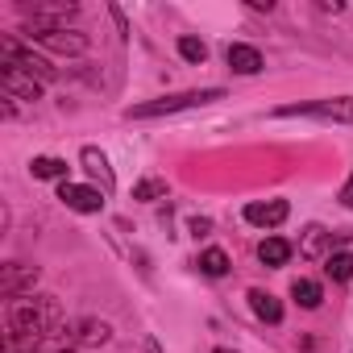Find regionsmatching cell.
Listing matches in <instances>:
<instances>
[{
    "instance_id": "obj_1",
    "label": "cell",
    "mask_w": 353,
    "mask_h": 353,
    "mask_svg": "<svg viewBox=\"0 0 353 353\" xmlns=\"http://www.w3.org/2000/svg\"><path fill=\"white\" fill-rule=\"evenodd\" d=\"M63 307L54 295H30V299H13L5 303V353H34L42 336L63 332Z\"/></svg>"
},
{
    "instance_id": "obj_2",
    "label": "cell",
    "mask_w": 353,
    "mask_h": 353,
    "mask_svg": "<svg viewBox=\"0 0 353 353\" xmlns=\"http://www.w3.org/2000/svg\"><path fill=\"white\" fill-rule=\"evenodd\" d=\"M212 100H225L221 88H200V92H174V96H158V100H145V104H133L125 108L129 121H154V117H170V112H183V108H204Z\"/></svg>"
},
{
    "instance_id": "obj_3",
    "label": "cell",
    "mask_w": 353,
    "mask_h": 353,
    "mask_svg": "<svg viewBox=\"0 0 353 353\" xmlns=\"http://www.w3.org/2000/svg\"><path fill=\"white\" fill-rule=\"evenodd\" d=\"M279 121L291 117H312V121H332V125H349L353 121V96H332V100H299V104H283L274 108Z\"/></svg>"
},
{
    "instance_id": "obj_4",
    "label": "cell",
    "mask_w": 353,
    "mask_h": 353,
    "mask_svg": "<svg viewBox=\"0 0 353 353\" xmlns=\"http://www.w3.org/2000/svg\"><path fill=\"white\" fill-rule=\"evenodd\" d=\"M0 54H5V63H13V67L30 71L38 83H54V79H59V71L50 67V59L34 54L30 46H21V42H13V38H0Z\"/></svg>"
},
{
    "instance_id": "obj_5",
    "label": "cell",
    "mask_w": 353,
    "mask_h": 353,
    "mask_svg": "<svg viewBox=\"0 0 353 353\" xmlns=\"http://www.w3.org/2000/svg\"><path fill=\"white\" fill-rule=\"evenodd\" d=\"M26 34H30V42L46 46L54 54H88V46H92V38L79 30H26Z\"/></svg>"
},
{
    "instance_id": "obj_6",
    "label": "cell",
    "mask_w": 353,
    "mask_h": 353,
    "mask_svg": "<svg viewBox=\"0 0 353 353\" xmlns=\"http://www.w3.org/2000/svg\"><path fill=\"white\" fill-rule=\"evenodd\" d=\"M34 283H38V266H26V262H5L0 266V299L5 303L21 299L26 291L34 295Z\"/></svg>"
},
{
    "instance_id": "obj_7",
    "label": "cell",
    "mask_w": 353,
    "mask_h": 353,
    "mask_svg": "<svg viewBox=\"0 0 353 353\" xmlns=\"http://www.w3.org/2000/svg\"><path fill=\"white\" fill-rule=\"evenodd\" d=\"M59 200H63V208L92 216V212H100V208H104V200H108V196H104L100 188H83V183H59Z\"/></svg>"
},
{
    "instance_id": "obj_8",
    "label": "cell",
    "mask_w": 353,
    "mask_h": 353,
    "mask_svg": "<svg viewBox=\"0 0 353 353\" xmlns=\"http://www.w3.org/2000/svg\"><path fill=\"white\" fill-rule=\"evenodd\" d=\"M0 88H5L13 100H42V83L30 71L13 67V63H0Z\"/></svg>"
},
{
    "instance_id": "obj_9",
    "label": "cell",
    "mask_w": 353,
    "mask_h": 353,
    "mask_svg": "<svg viewBox=\"0 0 353 353\" xmlns=\"http://www.w3.org/2000/svg\"><path fill=\"white\" fill-rule=\"evenodd\" d=\"M79 162H83V170L92 174V179L100 183V192H104V196H112V192H117V174H112V166H108V154H104V150L83 145V150H79Z\"/></svg>"
},
{
    "instance_id": "obj_10",
    "label": "cell",
    "mask_w": 353,
    "mask_h": 353,
    "mask_svg": "<svg viewBox=\"0 0 353 353\" xmlns=\"http://www.w3.org/2000/svg\"><path fill=\"white\" fill-rule=\"evenodd\" d=\"M291 216V204L287 200H266V204H245V221L254 229H279L283 221Z\"/></svg>"
},
{
    "instance_id": "obj_11",
    "label": "cell",
    "mask_w": 353,
    "mask_h": 353,
    "mask_svg": "<svg viewBox=\"0 0 353 353\" xmlns=\"http://www.w3.org/2000/svg\"><path fill=\"white\" fill-rule=\"evenodd\" d=\"M225 63H229L233 75H258V71L266 67V63H262V50L250 46V42H233V46L225 50Z\"/></svg>"
},
{
    "instance_id": "obj_12",
    "label": "cell",
    "mask_w": 353,
    "mask_h": 353,
    "mask_svg": "<svg viewBox=\"0 0 353 353\" xmlns=\"http://www.w3.org/2000/svg\"><path fill=\"white\" fill-rule=\"evenodd\" d=\"M299 258L307 262H328L332 258V233L324 225H307L303 229V241H299Z\"/></svg>"
},
{
    "instance_id": "obj_13",
    "label": "cell",
    "mask_w": 353,
    "mask_h": 353,
    "mask_svg": "<svg viewBox=\"0 0 353 353\" xmlns=\"http://www.w3.org/2000/svg\"><path fill=\"white\" fill-rule=\"evenodd\" d=\"M71 332H75L79 349H100V345H108V341H112V324H108V320H96V316L75 320V324H71Z\"/></svg>"
},
{
    "instance_id": "obj_14",
    "label": "cell",
    "mask_w": 353,
    "mask_h": 353,
    "mask_svg": "<svg viewBox=\"0 0 353 353\" xmlns=\"http://www.w3.org/2000/svg\"><path fill=\"white\" fill-rule=\"evenodd\" d=\"M291 254H295V245H291L287 237H266V241L258 245V262L270 266V270H274V266H287Z\"/></svg>"
},
{
    "instance_id": "obj_15",
    "label": "cell",
    "mask_w": 353,
    "mask_h": 353,
    "mask_svg": "<svg viewBox=\"0 0 353 353\" xmlns=\"http://www.w3.org/2000/svg\"><path fill=\"white\" fill-rule=\"evenodd\" d=\"M250 307H254V316H258L262 324H283V303H279L270 291L254 287V291H250Z\"/></svg>"
},
{
    "instance_id": "obj_16",
    "label": "cell",
    "mask_w": 353,
    "mask_h": 353,
    "mask_svg": "<svg viewBox=\"0 0 353 353\" xmlns=\"http://www.w3.org/2000/svg\"><path fill=\"white\" fill-rule=\"evenodd\" d=\"M30 174H34V179H59V183H67V162L54 158V154H38L30 162Z\"/></svg>"
},
{
    "instance_id": "obj_17",
    "label": "cell",
    "mask_w": 353,
    "mask_h": 353,
    "mask_svg": "<svg viewBox=\"0 0 353 353\" xmlns=\"http://www.w3.org/2000/svg\"><path fill=\"white\" fill-rule=\"evenodd\" d=\"M291 299H295L299 307H307V312H312V307H320V303H324V287H320L316 279H295V283H291Z\"/></svg>"
},
{
    "instance_id": "obj_18",
    "label": "cell",
    "mask_w": 353,
    "mask_h": 353,
    "mask_svg": "<svg viewBox=\"0 0 353 353\" xmlns=\"http://www.w3.org/2000/svg\"><path fill=\"white\" fill-rule=\"evenodd\" d=\"M324 274H328L332 283H349V279H353V250L332 254V258L324 262Z\"/></svg>"
},
{
    "instance_id": "obj_19",
    "label": "cell",
    "mask_w": 353,
    "mask_h": 353,
    "mask_svg": "<svg viewBox=\"0 0 353 353\" xmlns=\"http://www.w3.org/2000/svg\"><path fill=\"white\" fill-rule=\"evenodd\" d=\"M196 266H200L208 279H221V274H229V254L212 245V250H204V254H200V262H196Z\"/></svg>"
},
{
    "instance_id": "obj_20",
    "label": "cell",
    "mask_w": 353,
    "mask_h": 353,
    "mask_svg": "<svg viewBox=\"0 0 353 353\" xmlns=\"http://www.w3.org/2000/svg\"><path fill=\"white\" fill-rule=\"evenodd\" d=\"M133 200H166V179H141L133 188Z\"/></svg>"
},
{
    "instance_id": "obj_21",
    "label": "cell",
    "mask_w": 353,
    "mask_h": 353,
    "mask_svg": "<svg viewBox=\"0 0 353 353\" xmlns=\"http://www.w3.org/2000/svg\"><path fill=\"white\" fill-rule=\"evenodd\" d=\"M179 54H183L188 63H196V67H200V63L208 59V46H204L200 38H179Z\"/></svg>"
},
{
    "instance_id": "obj_22",
    "label": "cell",
    "mask_w": 353,
    "mask_h": 353,
    "mask_svg": "<svg viewBox=\"0 0 353 353\" xmlns=\"http://www.w3.org/2000/svg\"><path fill=\"white\" fill-rule=\"evenodd\" d=\"M208 233H212V221L208 216H196L192 221V237H208Z\"/></svg>"
},
{
    "instance_id": "obj_23",
    "label": "cell",
    "mask_w": 353,
    "mask_h": 353,
    "mask_svg": "<svg viewBox=\"0 0 353 353\" xmlns=\"http://www.w3.org/2000/svg\"><path fill=\"white\" fill-rule=\"evenodd\" d=\"M341 204L353 212V170H349V179H345V188H341Z\"/></svg>"
},
{
    "instance_id": "obj_24",
    "label": "cell",
    "mask_w": 353,
    "mask_h": 353,
    "mask_svg": "<svg viewBox=\"0 0 353 353\" xmlns=\"http://www.w3.org/2000/svg\"><path fill=\"white\" fill-rule=\"evenodd\" d=\"M145 353H162V345H158V341L150 336V341H145Z\"/></svg>"
},
{
    "instance_id": "obj_25",
    "label": "cell",
    "mask_w": 353,
    "mask_h": 353,
    "mask_svg": "<svg viewBox=\"0 0 353 353\" xmlns=\"http://www.w3.org/2000/svg\"><path fill=\"white\" fill-rule=\"evenodd\" d=\"M212 353H237V349H212Z\"/></svg>"
}]
</instances>
